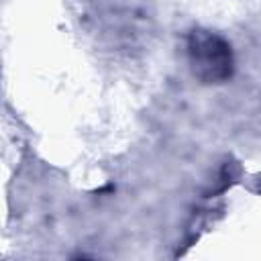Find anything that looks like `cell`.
<instances>
[{"mask_svg":"<svg viewBox=\"0 0 261 261\" xmlns=\"http://www.w3.org/2000/svg\"><path fill=\"white\" fill-rule=\"evenodd\" d=\"M188 57L192 73L204 84H218L232 73L230 45L208 31H194L188 39Z\"/></svg>","mask_w":261,"mask_h":261,"instance_id":"obj_1","label":"cell"}]
</instances>
